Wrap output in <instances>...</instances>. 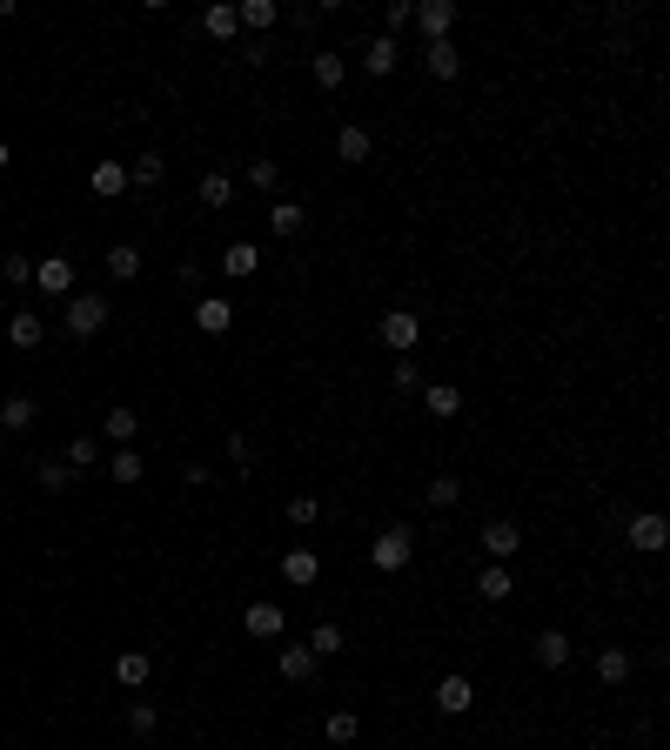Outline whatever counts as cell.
Instances as JSON below:
<instances>
[{
    "label": "cell",
    "mask_w": 670,
    "mask_h": 750,
    "mask_svg": "<svg viewBox=\"0 0 670 750\" xmlns=\"http://www.w3.org/2000/svg\"><path fill=\"white\" fill-rule=\"evenodd\" d=\"M108 295H67V315H61V329L74 335V342H94V335L108 329Z\"/></svg>",
    "instance_id": "obj_1"
},
{
    "label": "cell",
    "mask_w": 670,
    "mask_h": 750,
    "mask_svg": "<svg viewBox=\"0 0 670 750\" xmlns=\"http://www.w3.org/2000/svg\"><path fill=\"white\" fill-rule=\"evenodd\" d=\"M369 563H376V570H409V563H416V530H409V523H389V530L376 536V543H369Z\"/></svg>",
    "instance_id": "obj_2"
},
{
    "label": "cell",
    "mask_w": 670,
    "mask_h": 750,
    "mask_svg": "<svg viewBox=\"0 0 670 750\" xmlns=\"http://www.w3.org/2000/svg\"><path fill=\"white\" fill-rule=\"evenodd\" d=\"M376 335H382L396 355H416V342H423V322H416V309H389V315L376 322Z\"/></svg>",
    "instance_id": "obj_3"
},
{
    "label": "cell",
    "mask_w": 670,
    "mask_h": 750,
    "mask_svg": "<svg viewBox=\"0 0 670 750\" xmlns=\"http://www.w3.org/2000/svg\"><path fill=\"white\" fill-rule=\"evenodd\" d=\"M282 583H289V590H315V583H322V556H315L309 543H295V550L282 556Z\"/></svg>",
    "instance_id": "obj_4"
},
{
    "label": "cell",
    "mask_w": 670,
    "mask_h": 750,
    "mask_svg": "<svg viewBox=\"0 0 670 750\" xmlns=\"http://www.w3.org/2000/svg\"><path fill=\"white\" fill-rule=\"evenodd\" d=\"M483 550H490V563H510V556H523V530L510 516H490L483 523Z\"/></svg>",
    "instance_id": "obj_5"
},
{
    "label": "cell",
    "mask_w": 670,
    "mask_h": 750,
    "mask_svg": "<svg viewBox=\"0 0 670 750\" xmlns=\"http://www.w3.org/2000/svg\"><path fill=\"white\" fill-rule=\"evenodd\" d=\"M670 543V523L657 516V509H644V516H630V550L637 556H657Z\"/></svg>",
    "instance_id": "obj_6"
},
{
    "label": "cell",
    "mask_w": 670,
    "mask_h": 750,
    "mask_svg": "<svg viewBox=\"0 0 670 750\" xmlns=\"http://www.w3.org/2000/svg\"><path fill=\"white\" fill-rule=\"evenodd\" d=\"M34 282H41V295H74V262H67V255H41V262H34Z\"/></svg>",
    "instance_id": "obj_7"
},
{
    "label": "cell",
    "mask_w": 670,
    "mask_h": 750,
    "mask_svg": "<svg viewBox=\"0 0 670 750\" xmlns=\"http://www.w3.org/2000/svg\"><path fill=\"white\" fill-rule=\"evenodd\" d=\"M469 704H476V684H469L463 670L436 684V710H443V717H469Z\"/></svg>",
    "instance_id": "obj_8"
},
{
    "label": "cell",
    "mask_w": 670,
    "mask_h": 750,
    "mask_svg": "<svg viewBox=\"0 0 670 750\" xmlns=\"http://www.w3.org/2000/svg\"><path fill=\"white\" fill-rule=\"evenodd\" d=\"M449 27H456V7H449V0H423V7H416V34H423V41H449Z\"/></svg>",
    "instance_id": "obj_9"
},
{
    "label": "cell",
    "mask_w": 670,
    "mask_h": 750,
    "mask_svg": "<svg viewBox=\"0 0 670 750\" xmlns=\"http://www.w3.org/2000/svg\"><path fill=\"white\" fill-rule=\"evenodd\" d=\"M315 670H322V657H315L309 643H282V677L289 684H315Z\"/></svg>",
    "instance_id": "obj_10"
},
{
    "label": "cell",
    "mask_w": 670,
    "mask_h": 750,
    "mask_svg": "<svg viewBox=\"0 0 670 750\" xmlns=\"http://www.w3.org/2000/svg\"><path fill=\"white\" fill-rule=\"evenodd\" d=\"M423 67L436 74V81H456V74H463V47H456V41H429L423 47Z\"/></svg>",
    "instance_id": "obj_11"
},
{
    "label": "cell",
    "mask_w": 670,
    "mask_h": 750,
    "mask_svg": "<svg viewBox=\"0 0 670 750\" xmlns=\"http://www.w3.org/2000/svg\"><path fill=\"white\" fill-rule=\"evenodd\" d=\"M255 268H262L255 242H228L222 248V275H228V282H255Z\"/></svg>",
    "instance_id": "obj_12"
},
{
    "label": "cell",
    "mask_w": 670,
    "mask_h": 750,
    "mask_svg": "<svg viewBox=\"0 0 670 750\" xmlns=\"http://www.w3.org/2000/svg\"><path fill=\"white\" fill-rule=\"evenodd\" d=\"M195 322H201V335H228V329H235V309H228L222 295H201V302H195Z\"/></svg>",
    "instance_id": "obj_13"
},
{
    "label": "cell",
    "mask_w": 670,
    "mask_h": 750,
    "mask_svg": "<svg viewBox=\"0 0 670 750\" xmlns=\"http://www.w3.org/2000/svg\"><path fill=\"white\" fill-rule=\"evenodd\" d=\"M396 61H402V47L389 41V34H376V41L362 47V74H376V81L382 74H396Z\"/></svg>",
    "instance_id": "obj_14"
},
{
    "label": "cell",
    "mask_w": 670,
    "mask_h": 750,
    "mask_svg": "<svg viewBox=\"0 0 670 750\" xmlns=\"http://www.w3.org/2000/svg\"><path fill=\"white\" fill-rule=\"evenodd\" d=\"M235 21H242L248 34H255V41H262L268 27L282 21V7H275V0H242V7H235Z\"/></svg>",
    "instance_id": "obj_15"
},
{
    "label": "cell",
    "mask_w": 670,
    "mask_h": 750,
    "mask_svg": "<svg viewBox=\"0 0 670 750\" xmlns=\"http://www.w3.org/2000/svg\"><path fill=\"white\" fill-rule=\"evenodd\" d=\"M94 195H101V201L128 195V161H94Z\"/></svg>",
    "instance_id": "obj_16"
},
{
    "label": "cell",
    "mask_w": 670,
    "mask_h": 750,
    "mask_svg": "<svg viewBox=\"0 0 670 750\" xmlns=\"http://www.w3.org/2000/svg\"><path fill=\"white\" fill-rule=\"evenodd\" d=\"M242 630H248V637H282V603H248Z\"/></svg>",
    "instance_id": "obj_17"
},
{
    "label": "cell",
    "mask_w": 670,
    "mask_h": 750,
    "mask_svg": "<svg viewBox=\"0 0 670 750\" xmlns=\"http://www.w3.org/2000/svg\"><path fill=\"white\" fill-rule=\"evenodd\" d=\"M34 422H41V402L34 396H7L0 402V436H7V429H34Z\"/></svg>",
    "instance_id": "obj_18"
},
{
    "label": "cell",
    "mask_w": 670,
    "mask_h": 750,
    "mask_svg": "<svg viewBox=\"0 0 670 750\" xmlns=\"http://www.w3.org/2000/svg\"><path fill=\"white\" fill-rule=\"evenodd\" d=\"M41 335H47V322H41L34 309L7 315V342H14V349H41Z\"/></svg>",
    "instance_id": "obj_19"
},
{
    "label": "cell",
    "mask_w": 670,
    "mask_h": 750,
    "mask_svg": "<svg viewBox=\"0 0 670 750\" xmlns=\"http://www.w3.org/2000/svg\"><path fill=\"white\" fill-rule=\"evenodd\" d=\"M309 74H315V88L322 94H335L342 81H349V61H342V54H309Z\"/></svg>",
    "instance_id": "obj_20"
},
{
    "label": "cell",
    "mask_w": 670,
    "mask_h": 750,
    "mask_svg": "<svg viewBox=\"0 0 670 750\" xmlns=\"http://www.w3.org/2000/svg\"><path fill=\"white\" fill-rule=\"evenodd\" d=\"M423 409H429L436 422H449L456 409H463V389H456V382H429V389H423Z\"/></svg>",
    "instance_id": "obj_21"
},
{
    "label": "cell",
    "mask_w": 670,
    "mask_h": 750,
    "mask_svg": "<svg viewBox=\"0 0 670 750\" xmlns=\"http://www.w3.org/2000/svg\"><path fill=\"white\" fill-rule=\"evenodd\" d=\"M268 228H275V235H302V228H309V208H302V201H275V208H268Z\"/></svg>",
    "instance_id": "obj_22"
},
{
    "label": "cell",
    "mask_w": 670,
    "mask_h": 750,
    "mask_svg": "<svg viewBox=\"0 0 670 750\" xmlns=\"http://www.w3.org/2000/svg\"><path fill=\"white\" fill-rule=\"evenodd\" d=\"M101 436H108V442H134V436H141V416H134L128 402H114L108 416H101Z\"/></svg>",
    "instance_id": "obj_23"
},
{
    "label": "cell",
    "mask_w": 670,
    "mask_h": 750,
    "mask_svg": "<svg viewBox=\"0 0 670 750\" xmlns=\"http://www.w3.org/2000/svg\"><path fill=\"white\" fill-rule=\"evenodd\" d=\"M148 670H155V657H148V650H121V657H114V677H121L128 690L148 684Z\"/></svg>",
    "instance_id": "obj_24"
},
{
    "label": "cell",
    "mask_w": 670,
    "mask_h": 750,
    "mask_svg": "<svg viewBox=\"0 0 670 750\" xmlns=\"http://www.w3.org/2000/svg\"><path fill=\"white\" fill-rule=\"evenodd\" d=\"M597 677H603L610 690H617V684H630V650H624V643H610V650H597Z\"/></svg>",
    "instance_id": "obj_25"
},
{
    "label": "cell",
    "mask_w": 670,
    "mask_h": 750,
    "mask_svg": "<svg viewBox=\"0 0 670 750\" xmlns=\"http://www.w3.org/2000/svg\"><path fill=\"white\" fill-rule=\"evenodd\" d=\"M516 590V576H510V563H490V570L476 576V596H483V603H503V596Z\"/></svg>",
    "instance_id": "obj_26"
},
{
    "label": "cell",
    "mask_w": 670,
    "mask_h": 750,
    "mask_svg": "<svg viewBox=\"0 0 670 750\" xmlns=\"http://www.w3.org/2000/svg\"><path fill=\"white\" fill-rule=\"evenodd\" d=\"M530 650H536V663H543V670H563V663H570V637H563V630H543Z\"/></svg>",
    "instance_id": "obj_27"
},
{
    "label": "cell",
    "mask_w": 670,
    "mask_h": 750,
    "mask_svg": "<svg viewBox=\"0 0 670 750\" xmlns=\"http://www.w3.org/2000/svg\"><path fill=\"white\" fill-rule=\"evenodd\" d=\"M369 148H376V141H369V128H362V121H349V128L335 134V155H342V161H369Z\"/></svg>",
    "instance_id": "obj_28"
},
{
    "label": "cell",
    "mask_w": 670,
    "mask_h": 750,
    "mask_svg": "<svg viewBox=\"0 0 670 750\" xmlns=\"http://www.w3.org/2000/svg\"><path fill=\"white\" fill-rule=\"evenodd\" d=\"M161 175H168V161L148 148L141 161H128V188H161Z\"/></svg>",
    "instance_id": "obj_29"
},
{
    "label": "cell",
    "mask_w": 670,
    "mask_h": 750,
    "mask_svg": "<svg viewBox=\"0 0 670 750\" xmlns=\"http://www.w3.org/2000/svg\"><path fill=\"white\" fill-rule=\"evenodd\" d=\"M108 275H114V282H134V275H141V248H134V242H114V248H108Z\"/></svg>",
    "instance_id": "obj_30"
},
{
    "label": "cell",
    "mask_w": 670,
    "mask_h": 750,
    "mask_svg": "<svg viewBox=\"0 0 670 750\" xmlns=\"http://www.w3.org/2000/svg\"><path fill=\"white\" fill-rule=\"evenodd\" d=\"M201 34H208V41H235V34H242L235 7H208V14H201Z\"/></svg>",
    "instance_id": "obj_31"
},
{
    "label": "cell",
    "mask_w": 670,
    "mask_h": 750,
    "mask_svg": "<svg viewBox=\"0 0 670 750\" xmlns=\"http://www.w3.org/2000/svg\"><path fill=\"white\" fill-rule=\"evenodd\" d=\"M242 175H248V188H255V195H275V188H282V168H275L268 155H255V161L242 168Z\"/></svg>",
    "instance_id": "obj_32"
},
{
    "label": "cell",
    "mask_w": 670,
    "mask_h": 750,
    "mask_svg": "<svg viewBox=\"0 0 670 750\" xmlns=\"http://www.w3.org/2000/svg\"><path fill=\"white\" fill-rule=\"evenodd\" d=\"M309 650H315V657H342V650H349L342 623H315V630H309Z\"/></svg>",
    "instance_id": "obj_33"
},
{
    "label": "cell",
    "mask_w": 670,
    "mask_h": 750,
    "mask_svg": "<svg viewBox=\"0 0 670 750\" xmlns=\"http://www.w3.org/2000/svg\"><path fill=\"white\" fill-rule=\"evenodd\" d=\"M322 737H329V744H356V737H362V717H356V710H335L329 724H322Z\"/></svg>",
    "instance_id": "obj_34"
},
{
    "label": "cell",
    "mask_w": 670,
    "mask_h": 750,
    "mask_svg": "<svg viewBox=\"0 0 670 750\" xmlns=\"http://www.w3.org/2000/svg\"><path fill=\"white\" fill-rule=\"evenodd\" d=\"M382 27H389V41L409 34V27H416V0H389V7H382Z\"/></svg>",
    "instance_id": "obj_35"
},
{
    "label": "cell",
    "mask_w": 670,
    "mask_h": 750,
    "mask_svg": "<svg viewBox=\"0 0 670 750\" xmlns=\"http://www.w3.org/2000/svg\"><path fill=\"white\" fill-rule=\"evenodd\" d=\"M34 483H41L47 496H67V489H74V469H67V463H41V469H34Z\"/></svg>",
    "instance_id": "obj_36"
},
{
    "label": "cell",
    "mask_w": 670,
    "mask_h": 750,
    "mask_svg": "<svg viewBox=\"0 0 670 750\" xmlns=\"http://www.w3.org/2000/svg\"><path fill=\"white\" fill-rule=\"evenodd\" d=\"M228 195H235V181H228L222 168H208V175H201V201H208V208H228Z\"/></svg>",
    "instance_id": "obj_37"
},
{
    "label": "cell",
    "mask_w": 670,
    "mask_h": 750,
    "mask_svg": "<svg viewBox=\"0 0 670 750\" xmlns=\"http://www.w3.org/2000/svg\"><path fill=\"white\" fill-rule=\"evenodd\" d=\"M429 509H456V496H463V483H456V476H429Z\"/></svg>",
    "instance_id": "obj_38"
},
{
    "label": "cell",
    "mask_w": 670,
    "mask_h": 750,
    "mask_svg": "<svg viewBox=\"0 0 670 750\" xmlns=\"http://www.w3.org/2000/svg\"><path fill=\"white\" fill-rule=\"evenodd\" d=\"M94 463H101V442H94V436L67 442V469H94Z\"/></svg>",
    "instance_id": "obj_39"
},
{
    "label": "cell",
    "mask_w": 670,
    "mask_h": 750,
    "mask_svg": "<svg viewBox=\"0 0 670 750\" xmlns=\"http://www.w3.org/2000/svg\"><path fill=\"white\" fill-rule=\"evenodd\" d=\"M0 282L27 288V282H34V255H7V262H0Z\"/></svg>",
    "instance_id": "obj_40"
},
{
    "label": "cell",
    "mask_w": 670,
    "mask_h": 750,
    "mask_svg": "<svg viewBox=\"0 0 670 750\" xmlns=\"http://www.w3.org/2000/svg\"><path fill=\"white\" fill-rule=\"evenodd\" d=\"M108 476H114V483H141V476H148V463H141L134 449H121V456L108 463Z\"/></svg>",
    "instance_id": "obj_41"
},
{
    "label": "cell",
    "mask_w": 670,
    "mask_h": 750,
    "mask_svg": "<svg viewBox=\"0 0 670 750\" xmlns=\"http://www.w3.org/2000/svg\"><path fill=\"white\" fill-rule=\"evenodd\" d=\"M155 724H161L155 704H128V730H134V737H155Z\"/></svg>",
    "instance_id": "obj_42"
},
{
    "label": "cell",
    "mask_w": 670,
    "mask_h": 750,
    "mask_svg": "<svg viewBox=\"0 0 670 750\" xmlns=\"http://www.w3.org/2000/svg\"><path fill=\"white\" fill-rule=\"evenodd\" d=\"M416 382H423V375H416V355H396V369H389V389H402V396H409Z\"/></svg>",
    "instance_id": "obj_43"
},
{
    "label": "cell",
    "mask_w": 670,
    "mask_h": 750,
    "mask_svg": "<svg viewBox=\"0 0 670 750\" xmlns=\"http://www.w3.org/2000/svg\"><path fill=\"white\" fill-rule=\"evenodd\" d=\"M315 516H322V496H289V523H302V530H309Z\"/></svg>",
    "instance_id": "obj_44"
},
{
    "label": "cell",
    "mask_w": 670,
    "mask_h": 750,
    "mask_svg": "<svg viewBox=\"0 0 670 750\" xmlns=\"http://www.w3.org/2000/svg\"><path fill=\"white\" fill-rule=\"evenodd\" d=\"M228 463H235V469H248V463H255V442H248L242 429H228Z\"/></svg>",
    "instance_id": "obj_45"
},
{
    "label": "cell",
    "mask_w": 670,
    "mask_h": 750,
    "mask_svg": "<svg viewBox=\"0 0 670 750\" xmlns=\"http://www.w3.org/2000/svg\"><path fill=\"white\" fill-rule=\"evenodd\" d=\"M7 161H14V148H7V141H0V168H7Z\"/></svg>",
    "instance_id": "obj_46"
},
{
    "label": "cell",
    "mask_w": 670,
    "mask_h": 750,
    "mask_svg": "<svg viewBox=\"0 0 670 750\" xmlns=\"http://www.w3.org/2000/svg\"><path fill=\"white\" fill-rule=\"evenodd\" d=\"M0 442H7V436H0Z\"/></svg>",
    "instance_id": "obj_47"
}]
</instances>
